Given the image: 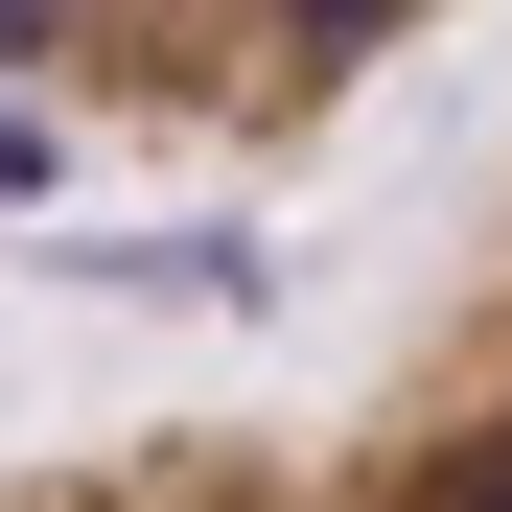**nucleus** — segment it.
I'll list each match as a JSON object with an SVG mask.
<instances>
[{"label":"nucleus","instance_id":"1","mask_svg":"<svg viewBox=\"0 0 512 512\" xmlns=\"http://www.w3.org/2000/svg\"><path fill=\"white\" fill-rule=\"evenodd\" d=\"M24 512H512V163L326 419H117V443H47Z\"/></svg>","mask_w":512,"mask_h":512},{"label":"nucleus","instance_id":"2","mask_svg":"<svg viewBox=\"0 0 512 512\" xmlns=\"http://www.w3.org/2000/svg\"><path fill=\"white\" fill-rule=\"evenodd\" d=\"M396 70L373 0H326V24H280V0H117V24H24V140H94V163H280L326 140Z\"/></svg>","mask_w":512,"mask_h":512}]
</instances>
